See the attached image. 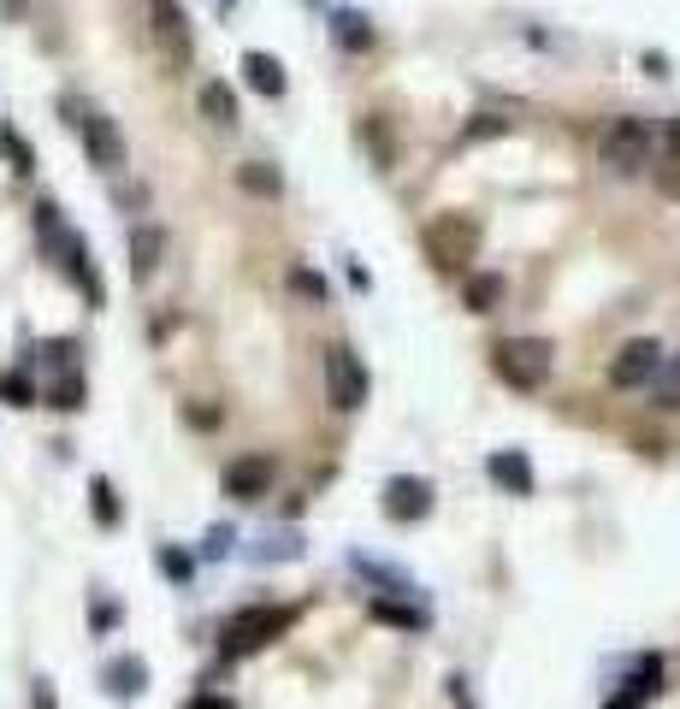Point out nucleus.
Returning a JSON list of instances; mask_svg holds the SVG:
<instances>
[{"instance_id": "nucleus-1", "label": "nucleus", "mask_w": 680, "mask_h": 709, "mask_svg": "<svg viewBox=\"0 0 680 709\" xmlns=\"http://www.w3.org/2000/svg\"><path fill=\"white\" fill-rule=\"evenodd\" d=\"M480 243H485L480 213H438V219H427V231H420V249H427V261L438 272H468Z\"/></svg>"}, {"instance_id": "nucleus-2", "label": "nucleus", "mask_w": 680, "mask_h": 709, "mask_svg": "<svg viewBox=\"0 0 680 709\" xmlns=\"http://www.w3.org/2000/svg\"><path fill=\"white\" fill-rule=\"evenodd\" d=\"M551 367H556V350L544 337H503L498 350H491V373H498L509 390H526V396L551 385Z\"/></svg>"}, {"instance_id": "nucleus-3", "label": "nucleus", "mask_w": 680, "mask_h": 709, "mask_svg": "<svg viewBox=\"0 0 680 709\" xmlns=\"http://www.w3.org/2000/svg\"><path fill=\"white\" fill-rule=\"evenodd\" d=\"M296 627V609H237L226 621V633H219V656L226 663H237V656H254V650H266L279 633H291Z\"/></svg>"}, {"instance_id": "nucleus-4", "label": "nucleus", "mask_w": 680, "mask_h": 709, "mask_svg": "<svg viewBox=\"0 0 680 709\" xmlns=\"http://www.w3.org/2000/svg\"><path fill=\"white\" fill-rule=\"evenodd\" d=\"M148 37L166 54L172 72H190L196 65V30H190V12H184V0H148Z\"/></svg>"}, {"instance_id": "nucleus-5", "label": "nucleus", "mask_w": 680, "mask_h": 709, "mask_svg": "<svg viewBox=\"0 0 680 709\" xmlns=\"http://www.w3.org/2000/svg\"><path fill=\"white\" fill-rule=\"evenodd\" d=\"M651 148H657V131L645 125L639 113H621V118H609L604 136H598V154L609 166H621V171H639L645 160H651Z\"/></svg>"}, {"instance_id": "nucleus-6", "label": "nucleus", "mask_w": 680, "mask_h": 709, "mask_svg": "<svg viewBox=\"0 0 680 709\" xmlns=\"http://www.w3.org/2000/svg\"><path fill=\"white\" fill-rule=\"evenodd\" d=\"M326 403L337 414H355L367 403V367H362V355H355L349 343H332L326 350Z\"/></svg>"}, {"instance_id": "nucleus-7", "label": "nucleus", "mask_w": 680, "mask_h": 709, "mask_svg": "<svg viewBox=\"0 0 680 709\" xmlns=\"http://www.w3.org/2000/svg\"><path fill=\"white\" fill-rule=\"evenodd\" d=\"M72 107V101H65ZM77 118L72 125L83 131V154H90V166L95 171H125V136H118V125L107 113H95V107H72Z\"/></svg>"}, {"instance_id": "nucleus-8", "label": "nucleus", "mask_w": 680, "mask_h": 709, "mask_svg": "<svg viewBox=\"0 0 680 709\" xmlns=\"http://www.w3.org/2000/svg\"><path fill=\"white\" fill-rule=\"evenodd\" d=\"M662 367V350L651 337H634V343H621V355L609 361V385H621V390H639V385H651Z\"/></svg>"}, {"instance_id": "nucleus-9", "label": "nucleus", "mask_w": 680, "mask_h": 709, "mask_svg": "<svg viewBox=\"0 0 680 709\" xmlns=\"http://www.w3.org/2000/svg\"><path fill=\"white\" fill-rule=\"evenodd\" d=\"M48 254H60L65 279H72V284L83 290V302H90V307H101V302H107V290H101V279H95V261H90V243H83L77 231H65V237H60V243L48 249Z\"/></svg>"}, {"instance_id": "nucleus-10", "label": "nucleus", "mask_w": 680, "mask_h": 709, "mask_svg": "<svg viewBox=\"0 0 680 709\" xmlns=\"http://www.w3.org/2000/svg\"><path fill=\"white\" fill-rule=\"evenodd\" d=\"M385 514H390V521H427V514H432V479L397 473L385 486Z\"/></svg>"}, {"instance_id": "nucleus-11", "label": "nucleus", "mask_w": 680, "mask_h": 709, "mask_svg": "<svg viewBox=\"0 0 680 709\" xmlns=\"http://www.w3.org/2000/svg\"><path fill=\"white\" fill-rule=\"evenodd\" d=\"M266 491H272V456H237L226 467V497H237V503H261Z\"/></svg>"}, {"instance_id": "nucleus-12", "label": "nucleus", "mask_w": 680, "mask_h": 709, "mask_svg": "<svg viewBox=\"0 0 680 709\" xmlns=\"http://www.w3.org/2000/svg\"><path fill=\"white\" fill-rule=\"evenodd\" d=\"M160 261H166V231L160 225H136L130 231V279L148 284L160 272Z\"/></svg>"}, {"instance_id": "nucleus-13", "label": "nucleus", "mask_w": 680, "mask_h": 709, "mask_svg": "<svg viewBox=\"0 0 680 709\" xmlns=\"http://www.w3.org/2000/svg\"><path fill=\"white\" fill-rule=\"evenodd\" d=\"M196 107H201V118H208V125H219V131H237L243 125V113H237V90L231 83H201V95H196Z\"/></svg>"}, {"instance_id": "nucleus-14", "label": "nucleus", "mask_w": 680, "mask_h": 709, "mask_svg": "<svg viewBox=\"0 0 680 709\" xmlns=\"http://www.w3.org/2000/svg\"><path fill=\"white\" fill-rule=\"evenodd\" d=\"M243 83H249L254 95L279 101L284 95V65L272 60V54H261V48H249V54H243Z\"/></svg>"}, {"instance_id": "nucleus-15", "label": "nucleus", "mask_w": 680, "mask_h": 709, "mask_svg": "<svg viewBox=\"0 0 680 709\" xmlns=\"http://www.w3.org/2000/svg\"><path fill=\"white\" fill-rule=\"evenodd\" d=\"M355 136L367 143V154H373V166H379V171L397 166V136H390V118L385 113H367L362 125H355Z\"/></svg>"}, {"instance_id": "nucleus-16", "label": "nucleus", "mask_w": 680, "mask_h": 709, "mask_svg": "<svg viewBox=\"0 0 680 709\" xmlns=\"http://www.w3.org/2000/svg\"><path fill=\"white\" fill-rule=\"evenodd\" d=\"M491 479H498L503 491H515V497H533V461H526L521 449H503V456H491Z\"/></svg>"}, {"instance_id": "nucleus-17", "label": "nucleus", "mask_w": 680, "mask_h": 709, "mask_svg": "<svg viewBox=\"0 0 680 709\" xmlns=\"http://www.w3.org/2000/svg\"><path fill=\"white\" fill-rule=\"evenodd\" d=\"M101 680H107L113 698H136V691L148 686V668H143V656H118V663H107Z\"/></svg>"}, {"instance_id": "nucleus-18", "label": "nucleus", "mask_w": 680, "mask_h": 709, "mask_svg": "<svg viewBox=\"0 0 680 709\" xmlns=\"http://www.w3.org/2000/svg\"><path fill=\"white\" fill-rule=\"evenodd\" d=\"M332 37L344 54H367L373 48V24L362 19V12H332Z\"/></svg>"}, {"instance_id": "nucleus-19", "label": "nucleus", "mask_w": 680, "mask_h": 709, "mask_svg": "<svg viewBox=\"0 0 680 709\" xmlns=\"http://www.w3.org/2000/svg\"><path fill=\"white\" fill-rule=\"evenodd\" d=\"M462 302H468V314H491V307L503 302V272H473Z\"/></svg>"}, {"instance_id": "nucleus-20", "label": "nucleus", "mask_w": 680, "mask_h": 709, "mask_svg": "<svg viewBox=\"0 0 680 709\" xmlns=\"http://www.w3.org/2000/svg\"><path fill=\"white\" fill-rule=\"evenodd\" d=\"M90 514H95V526H118L125 521V509H118V491H113V479H90Z\"/></svg>"}, {"instance_id": "nucleus-21", "label": "nucleus", "mask_w": 680, "mask_h": 709, "mask_svg": "<svg viewBox=\"0 0 680 709\" xmlns=\"http://www.w3.org/2000/svg\"><path fill=\"white\" fill-rule=\"evenodd\" d=\"M237 184H243L249 196H266V201L284 189V178H279V171H272L266 160H243V166H237Z\"/></svg>"}, {"instance_id": "nucleus-22", "label": "nucleus", "mask_w": 680, "mask_h": 709, "mask_svg": "<svg viewBox=\"0 0 680 709\" xmlns=\"http://www.w3.org/2000/svg\"><path fill=\"white\" fill-rule=\"evenodd\" d=\"M0 403H7V408H30V403H36L30 373H0Z\"/></svg>"}, {"instance_id": "nucleus-23", "label": "nucleus", "mask_w": 680, "mask_h": 709, "mask_svg": "<svg viewBox=\"0 0 680 709\" xmlns=\"http://www.w3.org/2000/svg\"><path fill=\"white\" fill-rule=\"evenodd\" d=\"M0 154H7V160H12V171H24V178L36 171V154H30V143H24L19 131H0Z\"/></svg>"}, {"instance_id": "nucleus-24", "label": "nucleus", "mask_w": 680, "mask_h": 709, "mask_svg": "<svg viewBox=\"0 0 680 709\" xmlns=\"http://www.w3.org/2000/svg\"><path fill=\"white\" fill-rule=\"evenodd\" d=\"M48 408H83V378L77 373H65V378H54V390H48Z\"/></svg>"}, {"instance_id": "nucleus-25", "label": "nucleus", "mask_w": 680, "mask_h": 709, "mask_svg": "<svg viewBox=\"0 0 680 709\" xmlns=\"http://www.w3.org/2000/svg\"><path fill=\"white\" fill-rule=\"evenodd\" d=\"M462 136H468V143H491V136H509V118H503V113H473Z\"/></svg>"}, {"instance_id": "nucleus-26", "label": "nucleus", "mask_w": 680, "mask_h": 709, "mask_svg": "<svg viewBox=\"0 0 680 709\" xmlns=\"http://www.w3.org/2000/svg\"><path fill=\"white\" fill-rule=\"evenodd\" d=\"M291 290H296L302 302L326 307V279H320V272H308V267H296V272H291Z\"/></svg>"}, {"instance_id": "nucleus-27", "label": "nucleus", "mask_w": 680, "mask_h": 709, "mask_svg": "<svg viewBox=\"0 0 680 709\" xmlns=\"http://www.w3.org/2000/svg\"><path fill=\"white\" fill-rule=\"evenodd\" d=\"M373 615L390 621V627H402V633H408V627H427V615H420V609H402V603H385V597L373 603Z\"/></svg>"}, {"instance_id": "nucleus-28", "label": "nucleus", "mask_w": 680, "mask_h": 709, "mask_svg": "<svg viewBox=\"0 0 680 709\" xmlns=\"http://www.w3.org/2000/svg\"><path fill=\"white\" fill-rule=\"evenodd\" d=\"M662 373V367H657ZM662 408H680V355L669 361V373H662Z\"/></svg>"}, {"instance_id": "nucleus-29", "label": "nucleus", "mask_w": 680, "mask_h": 709, "mask_svg": "<svg viewBox=\"0 0 680 709\" xmlns=\"http://www.w3.org/2000/svg\"><path fill=\"white\" fill-rule=\"evenodd\" d=\"M160 567H166L172 580H190V556H178V550H166V556H160Z\"/></svg>"}, {"instance_id": "nucleus-30", "label": "nucleus", "mask_w": 680, "mask_h": 709, "mask_svg": "<svg viewBox=\"0 0 680 709\" xmlns=\"http://www.w3.org/2000/svg\"><path fill=\"white\" fill-rule=\"evenodd\" d=\"M113 621H118V609H113V603H95V609H90V627H95V633H107Z\"/></svg>"}, {"instance_id": "nucleus-31", "label": "nucleus", "mask_w": 680, "mask_h": 709, "mask_svg": "<svg viewBox=\"0 0 680 709\" xmlns=\"http://www.w3.org/2000/svg\"><path fill=\"white\" fill-rule=\"evenodd\" d=\"M30 709H60V703H54V686H48V680L30 686Z\"/></svg>"}, {"instance_id": "nucleus-32", "label": "nucleus", "mask_w": 680, "mask_h": 709, "mask_svg": "<svg viewBox=\"0 0 680 709\" xmlns=\"http://www.w3.org/2000/svg\"><path fill=\"white\" fill-rule=\"evenodd\" d=\"M226 550H231V526H213L208 532V556H226Z\"/></svg>"}, {"instance_id": "nucleus-33", "label": "nucleus", "mask_w": 680, "mask_h": 709, "mask_svg": "<svg viewBox=\"0 0 680 709\" xmlns=\"http://www.w3.org/2000/svg\"><path fill=\"white\" fill-rule=\"evenodd\" d=\"M609 709H639V691H634V686H627V691H621V698H616V703H609Z\"/></svg>"}, {"instance_id": "nucleus-34", "label": "nucleus", "mask_w": 680, "mask_h": 709, "mask_svg": "<svg viewBox=\"0 0 680 709\" xmlns=\"http://www.w3.org/2000/svg\"><path fill=\"white\" fill-rule=\"evenodd\" d=\"M669 148H674V160H680V118H669Z\"/></svg>"}, {"instance_id": "nucleus-35", "label": "nucleus", "mask_w": 680, "mask_h": 709, "mask_svg": "<svg viewBox=\"0 0 680 709\" xmlns=\"http://www.w3.org/2000/svg\"><path fill=\"white\" fill-rule=\"evenodd\" d=\"M190 709H226V698H196Z\"/></svg>"}, {"instance_id": "nucleus-36", "label": "nucleus", "mask_w": 680, "mask_h": 709, "mask_svg": "<svg viewBox=\"0 0 680 709\" xmlns=\"http://www.w3.org/2000/svg\"><path fill=\"white\" fill-rule=\"evenodd\" d=\"M213 7H219V12H231V7H237V0H213Z\"/></svg>"}]
</instances>
